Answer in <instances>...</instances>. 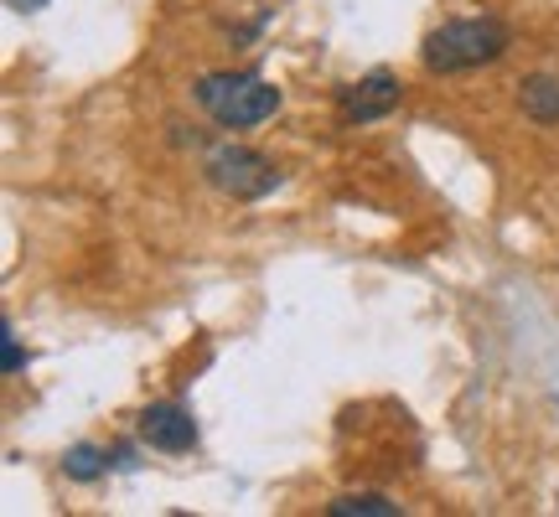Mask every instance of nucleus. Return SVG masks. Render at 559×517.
<instances>
[{"label":"nucleus","instance_id":"obj_9","mask_svg":"<svg viewBox=\"0 0 559 517\" xmlns=\"http://www.w3.org/2000/svg\"><path fill=\"white\" fill-rule=\"evenodd\" d=\"M0 341H5V373H21L26 358H21V341H16V326H11V321L0 326Z\"/></svg>","mask_w":559,"mask_h":517},{"label":"nucleus","instance_id":"obj_6","mask_svg":"<svg viewBox=\"0 0 559 517\" xmlns=\"http://www.w3.org/2000/svg\"><path fill=\"white\" fill-rule=\"evenodd\" d=\"M519 109L534 124L555 130V124H559V79H555V73H534V79H523L519 83Z\"/></svg>","mask_w":559,"mask_h":517},{"label":"nucleus","instance_id":"obj_7","mask_svg":"<svg viewBox=\"0 0 559 517\" xmlns=\"http://www.w3.org/2000/svg\"><path fill=\"white\" fill-rule=\"evenodd\" d=\"M109 466H115V456L104 450V445H88V440H79V445H68L62 450V477L68 481H99V477H109Z\"/></svg>","mask_w":559,"mask_h":517},{"label":"nucleus","instance_id":"obj_3","mask_svg":"<svg viewBox=\"0 0 559 517\" xmlns=\"http://www.w3.org/2000/svg\"><path fill=\"white\" fill-rule=\"evenodd\" d=\"M202 177L213 181L223 197L260 202V197H270V192L280 187V166L270 156H260V151H249V145L223 140V145H213V151L202 156Z\"/></svg>","mask_w":559,"mask_h":517},{"label":"nucleus","instance_id":"obj_8","mask_svg":"<svg viewBox=\"0 0 559 517\" xmlns=\"http://www.w3.org/2000/svg\"><path fill=\"white\" fill-rule=\"evenodd\" d=\"M332 517H400V502L383 497V492H342L326 502Z\"/></svg>","mask_w":559,"mask_h":517},{"label":"nucleus","instance_id":"obj_5","mask_svg":"<svg viewBox=\"0 0 559 517\" xmlns=\"http://www.w3.org/2000/svg\"><path fill=\"white\" fill-rule=\"evenodd\" d=\"M400 99H404L400 73L373 68V73H362L358 83H347L337 94V115H342V124H373V120H383V115H394Z\"/></svg>","mask_w":559,"mask_h":517},{"label":"nucleus","instance_id":"obj_2","mask_svg":"<svg viewBox=\"0 0 559 517\" xmlns=\"http://www.w3.org/2000/svg\"><path fill=\"white\" fill-rule=\"evenodd\" d=\"M508 47H513L508 21L456 16L419 41V62H425V73H477V68H492Z\"/></svg>","mask_w":559,"mask_h":517},{"label":"nucleus","instance_id":"obj_1","mask_svg":"<svg viewBox=\"0 0 559 517\" xmlns=\"http://www.w3.org/2000/svg\"><path fill=\"white\" fill-rule=\"evenodd\" d=\"M192 99L218 130H254V124L275 120L285 94L260 73H239V68H218V73H202L192 83Z\"/></svg>","mask_w":559,"mask_h":517},{"label":"nucleus","instance_id":"obj_4","mask_svg":"<svg viewBox=\"0 0 559 517\" xmlns=\"http://www.w3.org/2000/svg\"><path fill=\"white\" fill-rule=\"evenodd\" d=\"M140 440L151 445V450H160V456H187V450H198V414L181 404V398H160V404H145L140 409Z\"/></svg>","mask_w":559,"mask_h":517},{"label":"nucleus","instance_id":"obj_10","mask_svg":"<svg viewBox=\"0 0 559 517\" xmlns=\"http://www.w3.org/2000/svg\"><path fill=\"white\" fill-rule=\"evenodd\" d=\"M5 5H11V11H41L47 0H5Z\"/></svg>","mask_w":559,"mask_h":517}]
</instances>
